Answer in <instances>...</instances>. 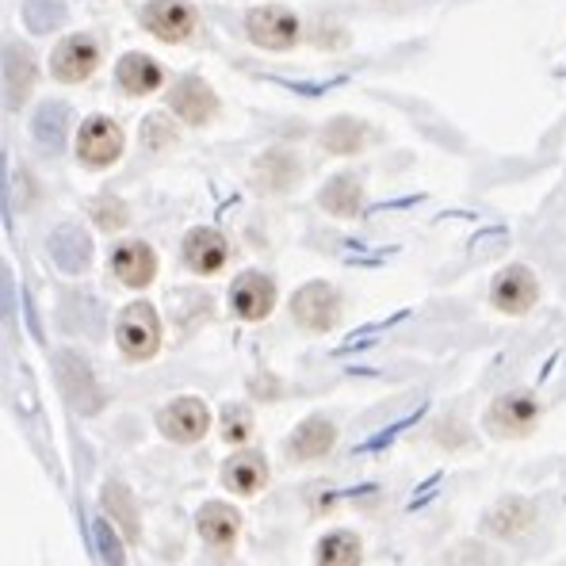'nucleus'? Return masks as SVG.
Segmentation results:
<instances>
[{
    "instance_id": "bb28decb",
    "label": "nucleus",
    "mask_w": 566,
    "mask_h": 566,
    "mask_svg": "<svg viewBox=\"0 0 566 566\" xmlns=\"http://www.w3.org/2000/svg\"><path fill=\"white\" fill-rule=\"evenodd\" d=\"M364 563V544L356 532H329L318 544V566H360Z\"/></svg>"
},
{
    "instance_id": "aec40b11",
    "label": "nucleus",
    "mask_w": 566,
    "mask_h": 566,
    "mask_svg": "<svg viewBox=\"0 0 566 566\" xmlns=\"http://www.w3.org/2000/svg\"><path fill=\"white\" fill-rule=\"evenodd\" d=\"M35 77H39V65H35V54L28 46L12 43L4 50V85H8V107H23V99L31 96L35 88Z\"/></svg>"
},
{
    "instance_id": "b1692460",
    "label": "nucleus",
    "mask_w": 566,
    "mask_h": 566,
    "mask_svg": "<svg viewBox=\"0 0 566 566\" xmlns=\"http://www.w3.org/2000/svg\"><path fill=\"white\" fill-rule=\"evenodd\" d=\"M99 502H104V513H107V517L119 521L123 539H127V544H138L142 521H138V510H135V497H130V490L123 486V482H115V479H112V482L104 486V494H99Z\"/></svg>"
},
{
    "instance_id": "6ab92c4d",
    "label": "nucleus",
    "mask_w": 566,
    "mask_h": 566,
    "mask_svg": "<svg viewBox=\"0 0 566 566\" xmlns=\"http://www.w3.org/2000/svg\"><path fill=\"white\" fill-rule=\"evenodd\" d=\"M199 536H203L207 547H214V552H227V547L238 544V532H241V517L234 505H222V502H207L203 510H199Z\"/></svg>"
},
{
    "instance_id": "4468645a",
    "label": "nucleus",
    "mask_w": 566,
    "mask_h": 566,
    "mask_svg": "<svg viewBox=\"0 0 566 566\" xmlns=\"http://www.w3.org/2000/svg\"><path fill=\"white\" fill-rule=\"evenodd\" d=\"M222 486L241 497L261 494V490L269 486V460H264L261 452H253V448H245L234 460L222 463Z\"/></svg>"
},
{
    "instance_id": "4be33fe9",
    "label": "nucleus",
    "mask_w": 566,
    "mask_h": 566,
    "mask_svg": "<svg viewBox=\"0 0 566 566\" xmlns=\"http://www.w3.org/2000/svg\"><path fill=\"white\" fill-rule=\"evenodd\" d=\"M115 77H119V88L127 96H149L161 88L165 73L149 54H127L119 62V70H115Z\"/></svg>"
},
{
    "instance_id": "20e7f679",
    "label": "nucleus",
    "mask_w": 566,
    "mask_h": 566,
    "mask_svg": "<svg viewBox=\"0 0 566 566\" xmlns=\"http://www.w3.org/2000/svg\"><path fill=\"white\" fill-rule=\"evenodd\" d=\"M142 28L161 43H185V39L196 35L199 15L188 0H149L142 8Z\"/></svg>"
},
{
    "instance_id": "1a4fd4ad",
    "label": "nucleus",
    "mask_w": 566,
    "mask_h": 566,
    "mask_svg": "<svg viewBox=\"0 0 566 566\" xmlns=\"http://www.w3.org/2000/svg\"><path fill=\"white\" fill-rule=\"evenodd\" d=\"M536 298H539V283L524 264H510L505 272H497L494 287H490V303L502 314H513V318L528 314L532 306H536Z\"/></svg>"
},
{
    "instance_id": "f257e3e1",
    "label": "nucleus",
    "mask_w": 566,
    "mask_h": 566,
    "mask_svg": "<svg viewBox=\"0 0 566 566\" xmlns=\"http://www.w3.org/2000/svg\"><path fill=\"white\" fill-rule=\"evenodd\" d=\"M115 345L127 360H154L161 353V318L149 303H130L115 322Z\"/></svg>"
},
{
    "instance_id": "f3484780",
    "label": "nucleus",
    "mask_w": 566,
    "mask_h": 566,
    "mask_svg": "<svg viewBox=\"0 0 566 566\" xmlns=\"http://www.w3.org/2000/svg\"><path fill=\"white\" fill-rule=\"evenodd\" d=\"M50 256H54V264L62 272H70V276H81V272L93 264V241H88L85 230L77 227H57L54 234L46 241Z\"/></svg>"
},
{
    "instance_id": "7c9ffc66",
    "label": "nucleus",
    "mask_w": 566,
    "mask_h": 566,
    "mask_svg": "<svg viewBox=\"0 0 566 566\" xmlns=\"http://www.w3.org/2000/svg\"><path fill=\"white\" fill-rule=\"evenodd\" d=\"M96 547H99V559H104L107 566H127V555H123V544H119V532H115L107 521H96Z\"/></svg>"
},
{
    "instance_id": "9b49d317",
    "label": "nucleus",
    "mask_w": 566,
    "mask_h": 566,
    "mask_svg": "<svg viewBox=\"0 0 566 566\" xmlns=\"http://www.w3.org/2000/svg\"><path fill=\"white\" fill-rule=\"evenodd\" d=\"M169 107L172 115H180L191 127H207L219 115V96L211 93V85L203 77H180L169 88Z\"/></svg>"
},
{
    "instance_id": "5701e85b",
    "label": "nucleus",
    "mask_w": 566,
    "mask_h": 566,
    "mask_svg": "<svg viewBox=\"0 0 566 566\" xmlns=\"http://www.w3.org/2000/svg\"><path fill=\"white\" fill-rule=\"evenodd\" d=\"M298 177H303V165L287 149H272L256 161V185L264 191H287L298 185Z\"/></svg>"
},
{
    "instance_id": "c756f323",
    "label": "nucleus",
    "mask_w": 566,
    "mask_h": 566,
    "mask_svg": "<svg viewBox=\"0 0 566 566\" xmlns=\"http://www.w3.org/2000/svg\"><path fill=\"white\" fill-rule=\"evenodd\" d=\"M249 437H253V413H249V406H227L222 410V440L227 444H249Z\"/></svg>"
},
{
    "instance_id": "cd10ccee",
    "label": "nucleus",
    "mask_w": 566,
    "mask_h": 566,
    "mask_svg": "<svg viewBox=\"0 0 566 566\" xmlns=\"http://www.w3.org/2000/svg\"><path fill=\"white\" fill-rule=\"evenodd\" d=\"M23 23L31 31H57L65 23L62 0H23Z\"/></svg>"
},
{
    "instance_id": "2f4dec72",
    "label": "nucleus",
    "mask_w": 566,
    "mask_h": 566,
    "mask_svg": "<svg viewBox=\"0 0 566 566\" xmlns=\"http://www.w3.org/2000/svg\"><path fill=\"white\" fill-rule=\"evenodd\" d=\"M448 566H497V555L486 552L482 544H460L448 555Z\"/></svg>"
},
{
    "instance_id": "412c9836",
    "label": "nucleus",
    "mask_w": 566,
    "mask_h": 566,
    "mask_svg": "<svg viewBox=\"0 0 566 566\" xmlns=\"http://www.w3.org/2000/svg\"><path fill=\"white\" fill-rule=\"evenodd\" d=\"M318 203H322V211L333 214V219H353V214H360V207H364L360 177H353V172L333 177L329 185L318 191Z\"/></svg>"
},
{
    "instance_id": "a878e982",
    "label": "nucleus",
    "mask_w": 566,
    "mask_h": 566,
    "mask_svg": "<svg viewBox=\"0 0 566 566\" xmlns=\"http://www.w3.org/2000/svg\"><path fill=\"white\" fill-rule=\"evenodd\" d=\"M65 130H70V107L50 99V104L39 107L35 115V142L46 149V154H57L65 146Z\"/></svg>"
},
{
    "instance_id": "2eb2a0df",
    "label": "nucleus",
    "mask_w": 566,
    "mask_h": 566,
    "mask_svg": "<svg viewBox=\"0 0 566 566\" xmlns=\"http://www.w3.org/2000/svg\"><path fill=\"white\" fill-rule=\"evenodd\" d=\"M112 272L119 276V283H127V287H138V291L149 287L157 276L154 245H146V241H123L112 253Z\"/></svg>"
},
{
    "instance_id": "39448f33",
    "label": "nucleus",
    "mask_w": 566,
    "mask_h": 566,
    "mask_svg": "<svg viewBox=\"0 0 566 566\" xmlns=\"http://www.w3.org/2000/svg\"><path fill=\"white\" fill-rule=\"evenodd\" d=\"M245 31H249V43L261 50H291L298 43V20H295V12L283 4L253 8V12L245 15Z\"/></svg>"
},
{
    "instance_id": "473e14b6",
    "label": "nucleus",
    "mask_w": 566,
    "mask_h": 566,
    "mask_svg": "<svg viewBox=\"0 0 566 566\" xmlns=\"http://www.w3.org/2000/svg\"><path fill=\"white\" fill-rule=\"evenodd\" d=\"M165 146H177V130L169 127L165 115H149L146 119V149H165Z\"/></svg>"
},
{
    "instance_id": "0eeeda50",
    "label": "nucleus",
    "mask_w": 566,
    "mask_h": 566,
    "mask_svg": "<svg viewBox=\"0 0 566 566\" xmlns=\"http://www.w3.org/2000/svg\"><path fill=\"white\" fill-rule=\"evenodd\" d=\"M123 127L107 115H93L85 119V127L77 130V157L88 169H107V165L119 161L123 154Z\"/></svg>"
},
{
    "instance_id": "a211bd4d",
    "label": "nucleus",
    "mask_w": 566,
    "mask_h": 566,
    "mask_svg": "<svg viewBox=\"0 0 566 566\" xmlns=\"http://www.w3.org/2000/svg\"><path fill=\"white\" fill-rule=\"evenodd\" d=\"M333 444H337V429H333V421L329 418H306L295 432H291L287 455L298 463H311V460L329 455Z\"/></svg>"
},
{
    "instance_id": "f03ea898",
    "label": "nucleus",
    "mask_w": 566,
    "mask_h": 566,
    "mask_svg": "<svg viewBox=\"0 0 566 566\" xmlns=\"http://www.w3.org/2000/svg\"><path fill=\"white\" fill-rule=\"evenodd\" d=\"M539 402L528 390H513V395H502L486 406V432L497 440H524L536 432L539 424Z\"/></svg>"
},
{
    "instance_id": "7ed1b4c3",
    "label": "nucleus",
    "mask_w": 566,
    "mask_h": 566,
    "mask_svg": "<svg viewBox=\"0 0 566 566\" xmlns=\"http://www.w3.org/2000/svg\"><path fill=\"white\" fill-rule=\"evenodd\" d=\"M291 318L298 322L303 329L311 333H326L340 322V295L333 283H306V287L295 291V298H291Z\"/></svg>"
},
{
    "instance_id": "423d86ee",
    "label": "nucleus",
    "mask_w": 566,
    "mask_h": 566,
    "mask_svg": "<svg viewBox=\"0 0 566 566\" xmlns=\"http://www.w3.org/2000/svg\"><path fill=\"white\" fill-rule=\"evenodd\" d=\"M157 429L172 440V444H196L211 432V410L203 406V398H172L161 413H157Z\"/></svg>"
},
{
    "instance_id": "f8f14e48",
    "label": "nucleus",
    "mask_w": 566,
    "mask_h": 566,
    "mask_svg": "<svg viewBox=\"0 0 566 566\" xmlns=\"http://www.w3.org/2000/svg\"><path fill=\"white\" fill-rule=\"evenodd\" d=\"M230 306L241 322H264L276 306V283L261 272H241L230 287Z\"/></svg>"
},
{
    "instance_id": "6e6552de",
    "label": "nucleus",
    "mask_w": 566,
    "mask_h": 566,
    "mask_svg": "<svg viewBox=\"0 0 566 566\" xmlns=\"http://www.w3.org/2000/svg\"><path fill=\"white\" fill-rule=\"evenodd\" d=\"M99 65V46L93 35H70L62 39L54 50V57H50V73H54L57 81H65V85H81V81H88L96 73Z\"/></svg>"
},
{
    "instance_id": "dca6fc26",
    "label": "nucleus",
    "mask_w": 566,
    "mask_h": 566,
    "mask_svg": "<svg viewBox=\"0 0 566 566\" xmlns=\"http://www.w3.org/2000/svg\"><path fill=\"white\" fill-rule=\"evenodd\" d=\"M532 524H536V505H532L528 497H502V502L486 513L482 528H486V536H497V539H521Z\"/></svg>"
},
{
    "instance_id": "393cba45",
    "label": "nucleus",
    "mask_w": 566,
    "mask_h": 566,
    "mask_svg": "<svg viewBox=\"0 0 566 566\" xmlns=\"http://www.w3.org/2000/svg\"><path fill=\"white\" fill-rule=\"evenodd\" d=\"M322 146L329 149V154L337 157H353L360 154L364 146H368V127H364L360 119H348V115H340V119H333L326 130H322Z\"/></svg>"
},
{
    "instance_id": "c85d7f7f",
    "label": "nucleus",
    "mask_w": 566,
    "mask_h": 566,
    "mask_svg": "<svg viewBox=\"0 0 566 566\" xmlns=\"http://www.w3.org/2000/svg\"><path fill=\"white\" fill-rule=\"evenodd\" d=\"M93 222L99 230H107V234H115V230H123L130 222V207L115 196H99L93 203Z\"/></svg>"
},
{
    "instance_id": "9d476101",
    "label": "nucleus",
    "mask_w": 566,
    "mask_h": 566,
    "mask_svg": "<svg viewBox=\"0 0 566 566\" xmlns=\"http://www.w3.org/2000/svg\"><path fill=\"white\" fill-rule=\"evenodd\" d=\"M57 379L65 387V398L77 406V413H99L104 390H99V382L77 353H57Z\"/></svg>"
},
{
    "instance_id": "ddd939ff",
    "label": "nucleus",
    "mask_w": 566,
    "mask_h": 566,
    "mask_svg": "<svg viewBox=\"0 0 566 566\" xmlns=\"http://www.w3.org/2000/svg\"><path fill=\"white\" fill-rule=\"evenodd\" d=\"M227 261H230V245L219 230L199 227L185 238V264L191 272H199V276H214V272H222Z\"/></svg>"
}]
</instances>
